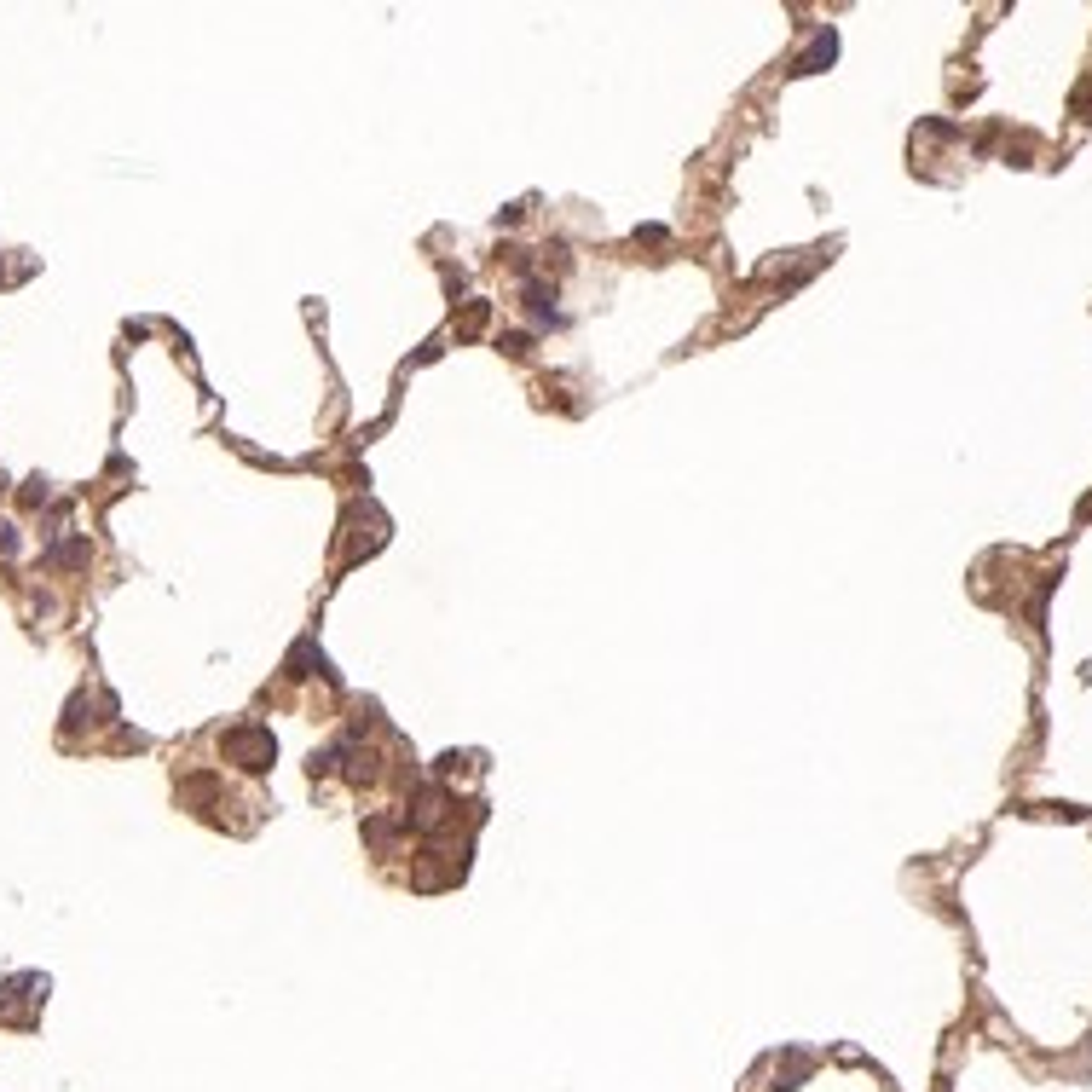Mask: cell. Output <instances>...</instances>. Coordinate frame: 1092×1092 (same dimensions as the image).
<instances>
[{"label": "cell", "mask_w": 1092, "mask_h": 1092, "mask_svg": "<svg viewBox=\"0 0 1092 1092\" xmlns=\"http://www.w3.org/2000/svg\"><path fill=\"white\" fill-rule=\"evenodd\" d=\"M226 746H231L237 757H249V769H267V763H272V734H260V729H243V734H231Z\"/></svg>", "instance_id": "obj_1"}, {"label": "cell", "mask_w": 1092, "mask_h": 1092, "mask_svg": "<svg viewBox=\"0 0 1092 1092\" xmlns=\"http://www.w3.org/2000/svg\"><path fill=\"white\" fill-rule=\"evenodd\" d=\"M1069 111H1075L1081 122H1092V76H1086V81L1075 87V99H1069Z\"/></svg>", "instance_id": "obj_2"}]
</instances>
